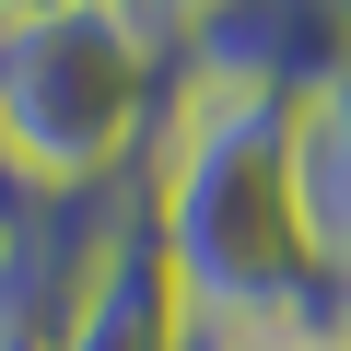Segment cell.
I'll list each match as a JSON object with an SVG mask.
<instances>
[{
    "mask_svg": "<svg viewBox=\"0 0 351 351\" xmlns=\"http://www.w3.org/2000/svg\"><path fill=\"white\" fill-rule=\"evenodd\" d=\"M176 71L211 94L304 106V94L351 82V0H223L211 24L176 36Z\"/></svg>",
    "mask_w": 351,
    "mask_h": 351,
    "instance_id": "obj_3",
    "label": "cell"
},
{
    "mask_svg": "<svg viewBox=\"0 0 351 351\" xmlns=\"http://www.w3.org/2000/svg\"><path fill=\"white\" fill-rule=\"evenodd\" d=\"M293 211H304V246L328 281H351V82L304 94L293 106Z\"/></svg>",
    "mask_w": 351,
    "mask_h": 351,
    "instance_id": "obj_5",
    "label": "cell"
},
{
    "mask_svg": "<svg viewBox=\"0 0 351 351\" xmlns=\"http://www.w3.org/2000/svg\"><path fill=\"white\" fill-rule=\"evenodd\" d=\"M164 106H176V24L164 12L71 0V12L0 24V152L47 199L129 188L164 141Z\"/></svg>",
    "mask_w": 351,
    "mask_h": 351,
    "instance_id": "obj_2",
    "label": "cell"
},
{
    "mask_svg": "<svg viewBox=\"0 0 351 351\" xmlns=\"http://www.w3.org/2000/svg\"><path fill=\"white\" fill-rule=\"evenodd\" d=\"M47 351H199L188 281H176V258H164V234H152V199H129L106 269L82 281V304H71V328H59Z\"/></svg>",
    "mask_w": 351,
    "mask_h": 351,
    "instance_id": "obj_4",
    "label": "cell"
},
{
    "mask_svg": "<svg viewBox=\"0 0 351 351\" xmlns=\"http://www.w3.org/2000/svg\"><path fill=\"white\" fill-rule=\"evenodd\" d=\"M164 12H176V36H188V24H211V12H223V0H164Z\"/></svg>",
    "mask_w": 351,
    "mask_h": 351,
    "instance_id": "obj_7",
    "label": "cell"
},
{
    "mask_svg": "<svg viewBox=\"0 0 351 351\" xmlns=\"http://www.w3.org/2000/svg\"><path fill=\"white\" fill-rule=\"evenodd\" d=\"M293 106H258V94H211L176 71V106H164V141L141 164V199H152V234L188 281V316L199 339H351V281L316 269L304 246V211H293Z\"/></svg>",
    "mask_w": 351,
    "mask_h": 351,
    "instance_id": "obj_1",
    "label": "cell"
},
{
    "mask_svg": "<svg viewBox=\"0 0 351 351\" xmlns=\"http://www.w3.org/2000/svg\"><path fill=\"white\" fill-rule=\"evenodd\" d=\"M199 351H328V339H199ZM351 351V339H339Z\"/></svg>",
    "mask_w": 351,
    "mask_h": 351,
    "instance_id": "obj_6",
    "label": "cell"
},
{
    "mask_svg": "<svg viewBox=\"0 0 351 351\" xmlns=\"http://www.w3.org/2000/svg\"><path fill=\"white\" fill-rule=\"evenodd\" d=\"M117 12H164V0H117ZM164 24H176V12H164Z\"/></svg>",
    "mask_w": 351,
    "mask_h": 351,
    "instance_id": "obj_8",
    "label": "cell"
}]
</instances>
